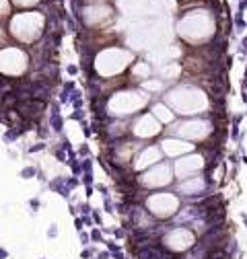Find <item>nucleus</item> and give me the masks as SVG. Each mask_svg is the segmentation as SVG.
<instances>
[{
  "mask_svg": "<svg viewBox=\"0 0 247 259\" xmlns=\"http://www.w3.org/2000/svg\"><path fill=\"white\" fill-rule=\"evenodd\" d=\"M50 126L54 132H62V128H64V119L60 115V103H52V115H50Z\"/></svg>",
  "mask_w": 247,
  "mask_h": 259,
  "instance_id": "obj_1",
  "label": "nucleus"
},
{
  "mask_svg": "<svg viewBox=\"0 0 247 259\" xmlns=\"http://www.w3.org/2000/svg\"><path fill=\"white\" fill-rule=\"evenodd\" d=\"M50 189L52 191H58L62 197H70V189H68V185H66V179L64 177H58V179H54V181H50Z\"/></svg>",
  "mask_w": 247,
  "mask_h": 259,
  "instance_id": "obj_2",
  "label": "nucleus"
},
{
  "mask_svg": "<svg viewBox=\"0 0 247 259\" xmlns=\"http://www.w3.org/2000/svg\"><path fill=\"white\" fill-rule=\"evenodd\" d=\"M105 243V247H107V251L109 253H118V251H122V247H120V243L116 239H109V241H103Z\"/></svg>",
  "mask_w": 247,
  "mask_h": 259,
  "instance_id": "obj_3",
  "label": "nucleus"
},
{
  "mask_svg": "<svg viewBox=\"0 0 247 259\" xmlns=\"http://www.w3.org/2000/svg\"><path fill=\"white\" fill-rule=\"evenodd\" d=\"M91 241L93 243H103V232H101V228H91Z\"/></svg>",
  "mask_w": 247,
  "mask_h": 259,
  "instance_id": "obj_4",
  "label": "nucleus"
},
{
  "mask_svg": "<svg viewBox=\"0 0 247 259\" xmlns=\"http://www.w3.org/2000/svg\"><path fill=\"white\" fill-rule=\"evenodd\" d=\"M95 255H97V251H95L93 247H85L83 251H81V259H93Z\"/></svg>",
  "mask_w": 247,
  "mask_h": 259,
  "instance_id": "obj_5",
  "label": "nucleus"
},
{
  "mask_svg": "<svg viewBox=\"0 0 247 259\" xmlns=\"http://www.w3.org/2000/svg\"><path fill=\"white\" fill-rule=\"evenodd\" d=\"M33 175H37V169H35V167H25V169L21 171V177H23V179H31Z\"/></svg>",
  "mask_w": 247,
  "mask_h": 259,
  "instance_id": "obj_6",
  "label": "nucleus"
},
{
  "mask_svg": "<svg viewBox=\"0 0 247 259\" xmlns=\"http://www.w3.org/2000/svg\"><path fill=\"white\" fill-rule=\"evenodd\" d=\"M81 167H83V173H93V158L87 156V158L81 162Z\"/></svg>",
  "mask_w": 247,
  "mask_h": 259,
  "instance_id": "obj_7",
  "label": "nucleus"
},
{
  "mask_svg": "<svg viewBox=\"0 0 247 259\" xmlns=\"http://www.w3.org/2000/svg\"><path fill=\"white\" fill-rule=\"evenodd\" d=\"M103 208H105V212H109V214H111V212H116V210H113L111 200H109V195H105V197H103Z\"/></svg>",
  "mask_w": 247,
  "mask_h": 259,
  "instance_id": "obj_8",
  "label": "nucleus"
},
{
  "mask_svg": "<svg viewBox=\"0 0 247 259\" xmlns=\"http://www.w3.org/2000/svg\"><path fill=\"white\" fill-rule=\"evenodd\" d=\"M74 228H76V232H83V228H85L83 216H76V218H74Z\"/></svg>",
  "mask_w": 247,
  "mask_h": 259,
  "instance_id": "obj_9",
  "label": "nucleus"
},
{
  "mask_svg": "<svg viewBox=\"0 0 247 259\" xmlns=\"http://www.w3.org/2000/svg\"><path fill=\"white\" fill-rule=\"evenodd\" d=\"M83 117H85V111H83V109H74L72 115H70V119H76V122H81Z\"/></svg>",
  "mask_w": 247,
  "mask_h": 259,
  "instance_id": "obj_10",
  "label": "nucleus"
},
{
  "mask_svg": "<svg viewBox=\"0 0 247 259\" xmlns=\"http://www.w3.org/2000/svg\"><path fill=\"white\" fill-rule=\"evenodd\" d=\"M83 183L85 185H93V173H83Z\"/></svg>",
  "mask_w": 247,
  "mask_h": 259,
  "instance_id": "obj_11",
  "label": "nucleus"
},
{
  "mask_svg": "<svg viewBox=\"0 0 247 259\" xmlns=\"http://www.w3.org/2000/svg\"><path fill=\"white\" fill-rule=\"evenodd\" d=\"M78 183H81V179H76V177H70V179H66V185H68V189H74Z\"/></svg>",
  "mask_w": 247,
  "mask_h": 259,
  "instance_id": "obj_12",
  "label": "nucleus"
},
{
  "mask_svg": "<svg viewBox=\"0 0 247 259\" xmlns=\"http://www.w3.org/2000/svg\"><path fill=\"white\" fill-rule=\"evenodd\" d=\"M235 25H237V29H239V31H243V29L247 27V25H245V21L241 19V12L237 14V19H235Z\"/></svg>",
  "mask_w": 247,
  "mask_h": 259,
  "instance_id": "obj_13",
  "label": "nucleus"
},
{
  "mask_svg": "<svg viewBox=\"0 0 247 259\" xmlns=\"http://www.w3.org/2000/svg\"><path fill=\"white\" fill-rule=\"evenodd\" d=\"M78 210L83 212V216H89V214L93 212V208H91L89 204H81V206H78Z\"/></svg>",
  "mask_w": 247,
  "mask_h": 259,
  "instance_id": "obj_14",
  "label": "nucleus"
},
{
  "mask_svg": "<svg viewBox=\"0 0 247 259\" xmlns=\"http://www.w3.org/2000/svg\"><path fill=\"white\" fill-rule=\"evenodd\" d=\"M62 91H64L66 95H70V93L74 91V80H68V82H64V89H62Z\"/></svg>",
  "mask_w": 247,
  "mask_h": 259,
  "instance_id": "obj_15",
  "label": "nucleus"
},
{
  "mask_svg": "<svg viewBox=\"0 0 247 259\" xmlns=\"http://www.w3.org/2000/svg\"><path fill=\"white\" fill-rule=\"evenodd\" d=\"M56 158H58L60 162H66V150H62V148H56Z\"/></svg>",
  "mask_w": 247,
  "mask_h": 259,
  "instance_id": "obj_16",
  "label": "nucleus"
},
{
  "mask_svg": "<svg viewBox=\"0 0 247 259\" xmlns=\"http://www.w3.org/2000/svg\"><path fill=\"white\" fill-rule=\"evenodd\" d=\"M78 235H81V241H83V245H85V247H89V245H91V243H89V241H91L89 232H85V230H83V232H78Z\"/></svg>",
  "mask_w": 247,
  "mask_h": 259,
  "instance_id": "obj_17",
  "label": "nucleus"
},
{
  "mask_svg": "<svg viewBox=\"0 0 247 259\" xmlns=\"http://www.w3.org/2000/svg\"><path fill=\"white\" fill-rule=\"evenodd\" d=\"M35 132H37V136L41 138V140H46V138H48V130L43 128V126H37V130H35Z\"/></svg>",
  "mask_w": 247,
  "mask_h": 259,
  "instance_id": "obj_18",
  "label": "nucleus"
},
{
  "mask_svg": "<svg viewBox=\"0 0 247 259\" xmlns=\"http://www.w3.org/2000/svg\"><path fill=\"white\" fill-rule=\"evenodd\" d=\"M113 237H116V241H120V239L126 237V230L124 228H113Z\"/></svg>",
  "mask_w": 247,
  "mask_h": 259,
  "instance_id": "obj_19",
  "label": "nucleus"
},
{
  "mask_svg": "<svg viewBox=\"0 0 247 259\" xmlns=\"http://www.w3.org/2000/svg\"><path fill=\"white\" fill-rule=\"evenodd\" d=\"M43 148H46V144H43V142H39V144L31 146V148H29V152H39V150H43Z\"/></svg>",
  "mask_w": 247,
  "mask_h": 259,
  "instance_id": "obj_20",
  "label": "nucleus"
},
{
  "mask_svg": "<svg viewBox=\"0 0 247 259\" xmlns=\"http://www.w3.org/2000/svg\"><path fill=\"white\" fill-rule=\"evenodd\" d=\"M66 70H68V74H70V76H76V74H78V66H74V64H70V66L66 68Z\"/></svg>",
  "mask_w": 247,
  "mask_h": 259,
  "instance_id": "obj_21",
  "label": "nucleus"
},
{
  "mask_svg": "<svg viewBox=\"0 0 247 259\" xmlns=\"http://www.w3.org/2000/svg\"><path fill=\"white\" fill-rule=\"evenodd\" d=\"M95 257H97V259H111V253H109V251H101V253H97Z\"/></svg>",
  "mask_w": 247,
  "mask_h": 259,
  "instance_id": "obj_22",
  "label": "nucleus"
},
{
  "mask_svg": "<svg viewBox=\"0 0 247 259\" xmlns=\"http://www.w3.org/2000/svg\"><path fill=\"white\" fill-rule=\"evenodd\" d=\"M83 222H85V226H89V228H93V224H95L91 216H83Z\"/></svg>",
  "mask_w": 247,
  "mask_h": 259,
  "instance_id": "obj_23",
  "label": "nucleus"
},
{
  "mask_svg": "<svg viewBox=\"0 0 247 259\" xmlns=\"http://www.w3.org/2000/svg\"><path fill=\"white\" fill-rule=\"evenodd\" d=\"M91 216H93V222L101 226V214H99V212H91Z\"/></svg>",
  "mask_w": 247,
  "mask_h": 259,
  "instance_id": "obj_24",
  "label": "nucleus"
},
{
  "mask_svg": "<svg viewBox=\"0 0 247 259\" xmlns=\"http://www.w3.org/2000/svg\"><path fill=\"white\" fill-rule=\"evenodd\" d=\"M111 259H126V255L122 251H118V253H111Z\"/></svg>",
  "mask_w": 247,
  "mask_h": 259,
  "instance_id": "obj_25",
  "label": "nucleus"
},
{
  "mask_svg": "<svg viewBox=\"0 0 247 259\" xmlns=\"http://www.w3.org/2000/svg\"><path fill=\"white\" fill-rule=\"evenodd\" d=\"M81 154H83L85 158L89 156V146H87V144H83V148H81Z\"/></svg>",
  "mask_w": 247,
  "mask_h": 259,
  "instance_id": "obj_26",
  "label": "nucleus"
},
{
  "mask_svg": "<svg viewBox=\"0 0 247 259\" xmlns=\"http://www.w3.org/2000/svg\"><path fill=\"white\" fill-rule=\"evenodd\" d=\"M233 140H237V138H239V126H233Z\"/></svg>",
  "mask_w": 247,
  "mask_h": 259,
  "instance_id": "obj_27",
  "label": "nucleus"
},
{
  "mask_svg": "<svg viewBox=\"0 0 247 259\" xmlns=\"http://www.w3.org/2000/svg\"><path fill=\"white\" fill-rule=\"evenodd\" d=\"M83 134H85V138H89L93 132H91V128H89V126H83Z\"/></svg>",
  "mask_w": 247,
  "mask_h": 259,
  "instance_id": "obj_28",
  "label": "nucleus"
},
{
  "mask_svg": "<svg viewBox=\"0 0 247 259\" xmlns=\"http://www.w3.org/2000/svg\"><path fill=\"white\" fill-rule=\"evenodd\" d=\"M72 107L74 109H83V99L81 101H72Z\"/></svg>",
  "mask_w": 247,
  "mask_h": 259,
  "instance_id": "obj_29",
  "label": "nucleus"
},
{
  "mask_svg": "<svg viewBox=\"0 0 247 259\" xmlns=\"http://www.w3.org/2000/svg\"><path fill=\"white\" fill-rule=\"evenodd\" d=\"M97 189H99V191L103 193V197L107 195V187H105V185H97Z\"/></svg>",
  "mask_w": 247,
  "mask_h": 259,
  "instance_id": "obj_30",
  "label": "nucleus"
},
{
  "mask_svg": "<svg viewBox=\"0 0 247 259\" xmlns=\"http://www.w3.org/2000/svg\"><path fill=\"white\" fill-rule=\"evenodd\" d=\"M93 191H95V187H93V185H87V197H91Z\"/></svg>",
  "mask_w": 247,
  "mask_h": 259,
  "instance_id": "obj_31",
  "label": "nucleus"
},
{
  "mask_svg": "<svg viewBox=\"0 0 247 259\" xmlns=\"http://www.w3.org/2000/svg\"><path fill=\"white\" fill-rule=\"evenodd\" d=\"M48 237H50V239H54V237H56V226H52V228L48 230Z\"/></svg>",
  "mask_w": 247,
  "mask_h": 259,
  "instance_id": "obj_32",
  "label": "nucleus"
},
{
  "mask_svg": "<svg viewBox=\"0 0 247 259\" xmlns=\"http://www.w3.org/2000/svg\"><path fill=\"white\" fill-rule=\"evenodd\" d=\"M6 257H8V251H6V249H2V247H0V259H6Z\"/></svg>",
  "mask_w": 247,
  "mask_h": 259,
  "instance_id": "obj_33",
  "label": "nucleus"
},
{
  "mask_svg": "<svg viewBox=\"0 0 247 259\" xmlns=\"http://www.w3.org/2000/svg\"><path fill=\"white\" fill-rule=\"evenodd\" d=\"M29 204H31V208H39V200H31Z\"/></svg>",
  "mask_w": 247,
  "mask_h": 259,
  "instance_id": "obj_34",
  "label": "nucleus"
},
{
  "mask_svg": "<svg viewBox=\"0 0 247 259\" xmlns=\"http://www.w3.org/2000/svg\"><path fill=\"white\" fill-rule=\"evenodd\" d=\"M76 212H78V208H74V206H70V214H72L74 218H76Z\"/></svg>",
  "mask_w": 247,
  "mask_h": 259,
  "instance_id": "obj_35",
  "label": "nucleus"
},
{
  "mask_svg": "<svg viewBox=\"0 0 247 259\" xmlns=\"http://www.w3.org/2000/svg\"><path fill=\"white\" fill-rule=\"evenodd\" d=\"M243 49L247 51V37H243Z\"/></svg>",
  "mask_w": 247,
  "mask_h": 259,
  "instance_id": "obj_36",
  "label": "nucleus"
},
{
  "mask_svg": "<svg viewBox=\"0 0 247 259\" xmlns=\"http://www.w3.org/2000/svg\"><path fill=\"white\" fill-rule=\"evenodd\" d=\"M243 222H245V226H247V214H243Z\"/></svg>",
  "mask_w": 247,
  "mask_h": 259,
  "instance_id": "obj_37",
  "label": "nucleus"
},
{
  "mask_svg": "<svg viewBox=\"0 0 247 259\" xmlns=\"http://www.w3.org/2000/svg\"><path fill=\"white\" fill-rule=\"evenodd\" d=\"M243 162H245V165H247V156H243Z\"/></svg>",
  "mask_w": 247,
  "mask_h": 259,
  "instance_id": "obj_38",
  "label": "nucleus"
},
{
  "mask_svg": "<svg viewBox=\"0 0 247 259\" xmlns=\"http://www.w3.org/2000/svg\"><path fill=\"white\" fill-rule=\"evenodd\" d=\"M245 78H247V68H245Z\"/></svg>",
  "mask_w": 247,
  "mask_h": 259,
  "instance_id": "obj_39",
  "label": "nucleus"
}]
</instances>
